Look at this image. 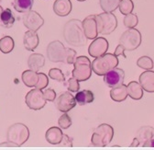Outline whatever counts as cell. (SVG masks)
I'll list each match as a JSON object with an SVG mask.
<instances>
[{"label": "cell", "instance_id": "1", "mask_svg": "<svg viewBox=\"0 0 154 150\" xmlns=\"http://www.w3.org/2000/svg\"><path fill=\"white\" fill-rule=\"evenodd\" d=\"M47 57L53 63H66L72 65L76 59V52L73 49L64 47L60 41H53L47 46Z\"/></svg>", "mask_w": 154, "mask_h": 150}, {"label": "cell", "instance_id": "2", "mask_svg": "<svg viewBox=\"0 0 154 150\" xmlns=\"http://www.w3.org/2000/svg\"><path fill=\"white\" fill-rule=\"evenodd\" d=\"M63 37L68 44L75 47L85 45L88 40L85 35L82 23L78 20H71L64 25Z\"/></svg>", "mask_w": 154, "mask_h": 150}, {"label": "cell", "instance_id": "3", "mask_svg": "<svg viewBox=\"0 0 154 150\" xmlns=\"http://www.w3.org/2000/svg\"><path fill=\"white\" fill-rule=\"evenodd\" d=\"M119 58L114 53H105L99 57L94 58L91 63L92 70L98 76H105V75L118 66Z\"/></svg>", "mask_w": 154, "mask_h": 150}, {"label": "cell", "instance_id": "4", "mask_svg": "<svg viewBox=\"0 0 154 150\" xmlns=\"http://www.w3.org/2000/svg\"><path fill=\"white\" fill-rule=\"evenodd\" d=\"M114 129L107 123H102L94 130L91 138V143L96 147H105L113 139Z\"/></svg>", "mask_w": 154, "mask_h": 150}, {"label": "cell", "instance_id": "5", "mask_svg": "<svg viewBox=\"0 0 154 150\" xmlns=\"http://www.w3.org/2000/svg\"><path fill=\"white\" fill-rule=\"evenodd\" d=\"M74 69L72 70V78H76L79 82L86 81L91 78L92 75V65L91 62L86 56H79L73 63Z\"/></svg>", "mask_w": 154, "mask_h": 150}, {"label": "cell", "instance_id": "6", "mask_svg": "<svg viewBox=\"0 0 154 150\" xmlns=\"http://www.w3.org/2000/svg\"><path fill=\"white\" fill-rule=\"evenodd\" d=\"M29 137V128L20 123H14L9 126L8 133H7V139L17 146H21L24 145Z\"/></svg>", "mask_w": 154, "mask_h": 150}, {"label": "cell", "instance_id": "7", "mask_svg": "<svg viewBox=\"0 0 154 150\" xmlns=\"http://www.w3.org/2000/svg\"><path fill=\"white\" fill-rule=\"evenodd\" d=\"M98 33L102 35L111 34L118 27V20L112 12H103L96 15Z\"/></svg>", "mask_w": 154, "mask_h": 150}, {"label": "cell", "instance_id": "8", "mask_svg": "<svg viewBox=\"0 0 154 150\" xmlns=\"http://www.w3.org/2000/svg\"><path fill=\"white\" fill-rule=\"evenodd\" d=\"M141 34L140 32L134 28H130L124 31L119 39V44L127 51H134L140 47L141 43Z\"/></svg>", "mask_w": 154, "mask_h": 150}, {"label": "cell", "instance_id": "9", "mask_svg": "<svg viewBox=\"0 0 154 150\" xmlns=\"http://www.w3.org/2000/svg\"><path fill=\"white\" fill-rule=\"evenodd\" d=\"M46 99L44 97L42 89L34 88L28 92L25 98V102L27 106L33 110H42L46 105Z\"/></svg>", "mask_w": 154, "mask_h": 150}, {"label": "cell", "instance_id": "10", "mask_svg": "<svg viewBox=\"0 0 154 150\" xmlns=\"http://www.w3.org/2000/svg\"><path fill=\"white\" fill-rule=\"evenodd\" d=\"M23 24L29 30L37 31L44 24L43 18L34 10H29L26 12L23 16Z\"/></svg>", "mask_w": 154, "mask_h": 150}, {"label": "cell", "instance_id": "11", "mask_svg": "<svg viewBox=\"0 0 154 150\" xmlns=\"http://www.w3.org/2000/svg\"><path fill=\"white\" fill-rule=\"evenodd\" d=\"M76 103L75 97L72 95L70 91L63 92L59 97L55 99V107L62 112H68L75 107Z\"/></svg>", "mask_w": 154, "mask_h": 150}, {"label": "cell", "instance_id": "12", "mask_svg": "<svg viewBox=\"0 0 154 150\" xmlns=\"http://www.w3.org/2000/svg\"><path fill=\"white\" fill-rule=\"evenodd\" d=\"M125 72L120 68H114L104 76V81L109 88H116L124 84Z\"/></svg>", "mask_w": 154, "mask_h": 150}, {"label": "cell", "instance_id": "13", "mask_svg": "<svg viewBox=\"0 0 154 150\" xmlns=\"http://www.w3.org/2000/svg\"><path fill=\"white\" fill-rule=\"evenodd\" d=\"M109 44L106 39L100 37V38H95L88 47V53L94 58L99 57L101 55L106 53L108 50Z\"/></svg>", "mask_w": 154, "mask_h": 150}, {"label": "cell", "instance_id": "14", "mask_svg": "<svg viewBox=\"0 0 154 150\" xmlns=\"http://www.w3.org/2000/svg\"><path fill=\"white\" fill-rule=\"evenodd\" d=\"M83 30L85 37L88 40H94L98 34L97 23H96V15H90L86 17L82 22Z\"/></svg>", "mask_w": 154, "mask_h": 150}, {"label": "cell", "instance_id": "15", "mask_svg": "<svg viewBox=\"0 0 154 150\" xmlns=\"http://www.w3.org/2000/svg\"><path fill=\"white\" fill-rule=\"evenodd\" d=\"M139 80L143 90L149 93L154 92V71L146 70L140 76Z\"/></svg>", "mask_w": 154, "mask_h": 150}, {"label": "cell", "instance_id": "16", "mask_svg": "<svg viewBox=\"0 0 154 150\" xmlns=\"http://www.w3.org/2000/svg\"><path fill=\"white\" fill-rule=\"evenodd\" d=\"M72 9V5L70 0H55L53 4V11L57 16L66 17Z\"/></svg>", "mask_w": 154, "mask_h": 150}, {"label": "cell", "instance_id": "17", "mask_svg": "<svg viewBox=\"0 0 154 150\" xmlns=\"http://www.w3.org/2000/svg\"><path fill=\"white\" fill-rule=\"evenodd\" d=\"M40 43V39H38V36L37 34V31L34 30H28L24 34V38H23V43L24 47L28 51H34Z\"/></svg>", "mask_w": 154, "mask_h": 150}, {"label": "cell", "instance_id": "18", "mask_svg": "<svg viewBox=\"0 0 154 150\" xmlns=\"http://www.w3.org/2000/svg\"><path fill=\"white\" fill-rule=\"evenodd\" d=\"M63 133L62 131V128L56 126L49 128L45 135V138L47 142L51 145H59L63 139Z\"/></svg>", "mask_w": 154, "mask_h": 150}, {"label": "cell", "instance_id": "19", "mask_svg": "<svg viewBox=\"0 0 154 150\" xmlns=\"http://www.w3.org/2000/svg\"><path fill=\"white\" fill-rule=\"evenodd\" d=\"M45 65V57L41 53H32L28 59V66L30 70L38 72Z\"/></svg>", "mask_w": 154, "mask_h": 150}, {"label": "cell", "instance_id": "20", "mask_svg": "<svg viewBox=\"0 0 154 150\" xmlns=\"http://www.w3.org/2000/svg\"><path fill=\"white\" fill-rule=\"evenodd\" d=\"M128 96V88L124 84H122L120 86H118L116 88H112V89L110 90V97L116 102L124 101L127 99Z\"/></svg>", "mask_w": 154, "mask_h": 150}, {"label": "cell", "instance_id": "21", "mask_svg": "<svg viewBox=\"0 0 154 150\" xmlns=\"http://www.w3.org/2000/svg\"><path fill=\"white\" fill-rule=\"evenodd\" d=\"M127 88H128V94L132 100L139 101L142 99L143 88L141 85L140 84V82L138 83L136 81H131L128 84Z\"/></svg>", "mask_w": 154, "mask_h": 150}, {"label": "cell", "instance_id": "22", "mask_svg": "<svg viewBox=\"0 0 154 150\" xmlns=\"http://www.w3.org/2000/svg\"><path fill=\"white\" fill-rule=\"evenodd\" d=\"M94 100V95L91 90H81V91H77L76 95H75V101L77 104H79L81 106L88 104L93 102Z\"/></svg>", "mask_w": 154, "mask_h": 150}, {"label": "cell", "instance_id": "23", "mask_svg": "<svg viewBox=\"0 0 154 150\" xmlns=\"http://www.w3.org/2000/svg\"><path fill=\"white\" fill-rule=\"evenodd\" d=\"M23 83L29 88H35L38 81V73L33 70H26L22 73L21 76Z\"/></svg>", "mask_w": 154, "mask_h": 150}, {"label": "cell", "instance_id": "24", "mask_svg": "<svg viewBox=\"0 0 154 150\" xmlns=\"http://www.w3.org/2000/svg\"><path fill=\"white\" fill-rule=\"evenodd\" d=\"M154 136V129L151 126H143L139 129L137 132V138L139 139L140 144H144L145 142L150 140Z\"/></svg>", "mask_w": 154, "mask_h": 150}, {"label": "cell", "instance_id": "25", "mask_svg": "<svg viewBox=\"0 0 154 150\" xmlns=\"http://www.w3.org/2000/svg\"><path fill=\"white\" fill-rule=\"evenodd\" d=\"M34 0H14V8L19 13H26L31 10Z\"/></svg>", "mask_w": 154, "mask_h": 150}, {"label": "cell", "instance_id": "26", "mask_svg": "<svg viewBox=\"0 0 154 150\" xmlns=\"http://www.w3.org/2000/svg\"><path fill=\"white\" fill-rule=\"evenodd\" d=\"M0 21L6 28H11L15 23V18L9 8H6L0 14Z\"/></svg>", "mask_w": 154, "mask_h": 150}, {"label": "cell", "instance_id": "27", "mask_svg": "<svg viewBox=\"0 0 154 150\" xmlns=\"http://www.w3.org/2000/svg\"><path fill=\"white\" fill-rule=\"evenodd\" d=\"M15 47V42L12 37L5 36L0 39V51L3 53H9L13 51Z\"/></svg>", "mask_w": 154, "mask_h": 150}, {"label": "cell", "instance_id": "28", "mask_svg": "<svg viewBox=\"0 0 154 150\" xmlns=\"http://www.w3.org/2000/svg\"><path fill=\"white\" fill-rule=\"evenodd\" d=\"M120 0H99V4L104 12H113L119 6Z\"/></svg>", "mask_w": 154, "mask_h": 150}, {"label": "cell", "instance_id": "29", "mask_svg": "<svg viewBox=\"0 0 154 150\" xmlns=\"http://www.w3.org/2000/svg\"><path fill=\"white\" fill-rule=\"evenodd\" d=\"M137 65L144 70H151L154 66L153 61L149 56H141L137 61Z\"/></svg>", "mask_w": 154, "mask_h": 150}, {"label": "cell", "instance_id": "30", "mask_svg": "<svg viewBox=\"0 0 154 150\" xmlns=\"http://www.w3.org/2000/svg\"><path fill=\"white\" fill-rule=\"evenodd\" d=\"M119 8L123 15H128L132 13L134 9V4L132 2V0H120V3L119 6Z\"/></svg>", "mask_w": 154, "mask_h": 150}, {"label": "cell", "instance_id": "31", "mask_svg": "<svg viewBox=\"0 0 154 150\" xmlns=\"http://www.w3.org/2000/svg\"><path fill=\"white\" fill-rule=\"evenodd\" d=\"M123 22H124L125 27L128 28V29L135 28V27H136V26L138 25V23H139L138 16H137L136 14H132V13L128 14V15L125 16Z\"/></svg>", "mask_w": 154, "mask_h": 150}, {"label": "cell", "instance_id": "32", "mask_svg": "<svg viewBox=\"0 0 154 150\" xmlns=\"http://www.w3.org/2000/svg\"><path fill=\"white\" fill-rule=\"evenodd\" d=\"M49 77L50 78L59 81V82H64L65 81V77L63 73L62 72L61 69L59 68H51L49 71Z\"/></svg>", "mask_w": 154, "mask_h": 150}, {"label": "cell", "instance_id": "33", "mask_svg": "<svg viewBox=\"0 0 154 150\" xmlns=\"http://www.w3.org/2000/svg\"><path fill=\"white\" fill-rule=\"evenodd\" d=\"M58 124L62 129H68L72 125V119L66 112H63V114L58 120Z\"/></svg>", "mask_w": 154, "mask_h": 150}, {"label": "cell", "instance_id": "34", "mask_svg": "<svg viewBox=\"0 0 154 150\" xmlns=\"http://www.w3.org/2000/svg\"><path fill=\"white\" fill-rule=\"evenodd\" d=\"M48 84H49L48 77L43 73H38V81L35 86V88L38 89H44L45 88H47Z\"/></svg>", "mask_w": 154, "mask_h": 150}, {"label": "cell", "instance_id": "35", "mask_svg": "<svg viewBox=\"0 0 154 150\" xmlns=\"http://www.w3.org/2000/svg\"><path fill=\"white\" fill-rule=\"evenodd\" d=\"M66 86H67V88H68V90L70 92H77V91H79V89H80L79 81L77 80L76 78H71L68 80Z\"/></svg>", "mask_w": 154, "mask_h": 150}, {"label": "cell", "instance_id": "36", "mask_svg": "<svg viewBox=\"0 0 154 150\" xmlns=\"http://www.w3.org/2000/svg\"><path fill=\"white\" fill-rule=\"evenodd\" d=\"M44 97L47 101H54L56 99V92L51 88H47L43 91Z\"/></svg>", "mask_w": 154, "mask_h": 150}, {"label": "cell", "instance_id": "37", "mask_svg": "<svg viewBox=\"0 0 154 150\" xmlns=\"http://www.w3.org/2000/svg\"><path fill=\"white\" fill-rule=\"evenodd\" d=\"M60 146H72V140L67 136V135H63V139L61 141V143L59 144Z\"/></svg>", "mask_w": 154, "mask_h": 150}, {"label": "cell", "instance_id": "38", "mask_svg": "<svg viewBox=\"0 0 154 150\" xmlns=\"http://www.w3.org/2000/svg\"><path fill=\"white\" fill-rule=\"evenodd\" d=\"M125 51H126V49L123 47V45L119 44V45L117 46V48H116L115 52H114V54H115L116 56L122 55L124 58H127V56H126V54H125Z\"/></svg>", "mask_w": 154, "mask_h": 150}, {"label": "cell", "instance_id": "39", "mask_svg": "<svg viewBox=\"0 0 154 150\" xmlns=\"http://www.w3.org/2000/svg\"><path fill=\"white\" fill-rule=\"evenodd\" d=\"M0 146H7V147H18L16 144L10 142V141H7L5 143H2V144H0Z\"/></svg>", "mask_w": 154, "mask_h": 150}, {"label": "cell", "instance_id": "40", "mask_svg": "<svg viewBox=\"0 0 154 150\" xmlns=\"http://www.w3.org/2000/svg\"><path fill=\"white\" fill-rule=\"evenodd\" d=\"M142 145L144 147H154V139H150L147 142H145L144 144H142Z\"/></svg>", "mask_w": 154, "mask_h": 150}, {"label": "cell", "instance_id": "41", "mask_svg": "<svg viewBox=\"0 0 154 150\" xmlns=\"http://www.w3.org/2000/svg\"><path fill=\"white\" fill-rule=\"evenodd\" d=\"M140 144V143L139 139H138L137 137H135V138L133 139V142L131 143L130 146H131V147H136V146H139Z\"/></svg>", "mask_w": 154, "mask_h": 150}, {"label": "cell", "instance_id": "42", "mask_svg": "<svg viewBox=\"0 0 154 150\" xmlns=\"http://www.w3.org/2000/svg\"><path fill=\"white\" fill-rule=\"evenodd\" d=\"M3 12V8H2V7L1 6H0V14H1Z\"/></svg>", "mask_w": 154, "mask_h": 150}, {"label": "cell", "instance_id": "43", "mask_svg": "<svg viewBox=\"0 0 154 150\" xmlns=\"http://www.w3.org/2000/svg\"><path fill=\"white\" fill-rule=\"evenodd\" d=\"M77 1H79V2H83V1H85V0H77Z\"/></svg>", "mask_w": 154, "mask_h": 150}]
</instances>
